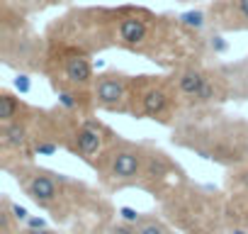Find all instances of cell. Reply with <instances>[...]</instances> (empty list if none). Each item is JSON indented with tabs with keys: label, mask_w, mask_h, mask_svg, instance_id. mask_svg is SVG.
Returning a JSON list of instances; mask_svg holds the SVG:
<instances>
[{
	"label": "cell",
	"mask_w": 248,
	"mask_h": 234,
	"mask_svg": "<svg viewBox=\"0 0 248 234\" xmlns=\"http://www.w3.org/2000/svg\"><path fill=\"white\" fill-rule=\"evenodd\" d=\"M25 227H27V229H46V219H44V217H34V215H32V217L25 222Z\"/></svg>",
	"instance_id": "7402d4cb"
},
{
	"label": "cell",
	"mask_w": 248,
	"mask_h": 234,
	"mask_svg": "<svg viewBox=\"0 0 248 234\" xmlns=\"http://www.w3.org/2000/svg\"><path fill=\"white\" fill-rule=\"evenodd\" d=\"M59 102H61L66 110H73V107H78V100H76V95H73L71 90H59Z\"/></svg>",
	"instance_id": "ac0fdd59"
},
{
	"label": "cell",
	"mask_w": 248,
	"mask_h": 234,
	"mask_svg": "<svg viewBox=\"0 0 248 234\" xmlns=\"http://www.w3.org/2000/svg\"><path fill=\"white\" fill-rule=\"evenodd\" d=\"M180 22H183L185 27L202 30V27L207 25V17H204V13H202V10H192V13H185V15H180Z\"/></svg>",
	"instance_id": "7c38bea8"
},
{
	"label": "cell",
	"mask_w": 248,
	"mask_h": 234,
	"mask_svg": "<svg viewBox=\"0 0 248 234\" xmlns=\"http://www.w3.org/2000/svg\"><path fill=\"white\" fill-rule=\"evenodd\" d=\"M8 210H10V215H13V219L15 222H27L32 215L27 212V207H22V205H17V202H10L8 200Z\"/></svg>",
	"instance_id": "9a60e30c"
},
{
	"label": "cell",
	"mask_w": 248,
	"mask_h": 234,
	"mask_svg": "<svg viewBox=\"0 0 248 234\" xmlns=\"http://www.w3.org/2000/svg\"><path fill=\"white\" fill-rule=\"evenodd\" d=\"M0 137H3V147H8V149H20V147H25V142H27V127H25L20 120H15V122H10V125H3V130H0Z\"/></svg>",
	"instance_id": "30bf717a"
},
{
	"label": "cell",
	"mask_w": 248,
	"mask_h": 234,
	"mask_svg": "<svg viewBox=\"0 0 248 234\" xmlns=\"http://www.w3.org/2000/svg\"><path fill=\"white\" fill-rule=\"evenodd\" d=\"M207 81H209V73L202 71V68H197V66H187V68H183V71L175 76L178 93L185 95V98H190V100H195V98L200 95V90L204 88Z\"/></svg>",
	"instance_id": "52a82bcc"
},
{
	"label": "cell",
	"mask_w": 248,
	"mask_h": 234,
	"mask_svg": "<svg viewBox=\"0 0 248 234\" xmlns=\"http://www.w3.org/2000/svg\"><path fill=\"white\" fill-rule=\"evenodd\" d=\"M34 5V0H5L8 10H17V13H27Z\"/></svg>",
	"instance_id": "e0dca14e"
},
{
	"label": "cell",
	"mask_w": 248,
	"mask_h": 234,
	"mask_svg": "<svg viewBox=\"0 0 248 234\" xmlns=\"http://www.w3.org/2000/svg\"><path fill=\"white\" fill-rule=\"evenodd\" d=\"M144 90H141V112L151 120L156 117H163L170 110V93L163 83H158L151 76H141Z\"/></svg>",
	"instance_id": "3957f363"
},
{
	"label": "cell",
	"mask_w": 248,
	"mask_h": 234,
	"mask_svg": "<svg viewBox=\"0 0 248 234\" xmlns=\"http://www.w3.org/2000/svg\"><path fill=\"white\" fill-rule=\"evenodd\" d=\"M231 234H248V232H246V229H233Z\"/></svg>",
	"instance_id": "d4e9b609"
},
{
	"label": "cell",
	"mask_w": 248,
	"mask_h": 234,
	"mask_svg": "<svg viewBox=\"0 0 248 234\" xmlns=\"http://www.w3.org/2000/svg\"><path fill=\"white\" fill-rule=\"evenodd\" d=\"M25 234H54L51 229H25Z\"/></svg>",
	"instance_id": "cb8c5ba5"
},
{
	"label": "cell",
	"mask_w": 248,
	"mask_h": 234,
	"mask_svg": "<svg viewBox=\"0 0 248 234\" xmlns=\"http://www.w3.org/2000/svg\"><path fill=\"white\" fill-rule=\"evenodd\" d=\"M56 144H51V142H39L37 144V154L39 156H51V154H56Z\"/></svg>",
	"instance_id": "44dd1931"
},
{
	"label": "cell",
	"mask_w": 248,
	"mask_h": 234,
	"mask_svg": "<svg viewBox=\"0 0 248 234\" xmlns=\"http://www.w3.org/2000/svg\"><path fill=\"white\" fill-rule=\"evenodd\" d=\"M219 10H224L221 27H226V30H246L248 27V0H224Z\"/></svg>",
	"instance_id": "9c48e42d"
},
{
	"label": "cell",
	"mask_w": 248,
	"mask_h": 234,
	"mask_svg": "<svg viewBox=\"0 0 248 234\" xmlns=\"http://www.w3.org/2000/svg\"><path fill=\"white\" fill-rule=\"evenodd\" d=\"M151 15L144 10H122L114 20V39L119 47L141 51L151 42Z\"/></svg>",
	"instance_id": "6da1fadb"
},
{
	"label": "cell",
	"mask_w": 248,
	"mask_h": 234,
	"mask_svg": "<svg viewBox=\"0 0 248 234\" xmlns=\"http://www.w3.org/2000/svg\"><path fill=\"white\" fill-rule=\"evenodd\" d=\"M119 217H122V222H127V224L141 222V212H137L134 207H119Z\"/></svg>",
	"instance_id": "2e32d148"
},
{
	"label": "cell",
	"mask_w": 248,
	"mask_h": 234,
	"mask_svg": "<svg viewBox=\"0 0 248 234\" xmlns=\"http://www.w3.org/2000/svg\"><path fill=\"white\" fill-rule=\"evenodd\" d=\"M109 234H137V229L132 227V224H127V222H119V224H112L109 229H107Z\"/></svg>",
	"instance_id": "d6986e66"
},
{
	"label": "cell",
	"mask_w": 248,
	"mask_h": 234,
	"mask_svg": "<svg viewBox=\"0 0 248 234\" xmlns=\"http://www.w3.org/2000/svg\"><path fill=\"white\" fill-rule=\"evenodd\" d=\"M214 95H217V83H214V78L209 76V81L204 83V88L200 90V95L195 98V102H212Z\"/></svg>",
	"instance_id": "5bb4252c"
},
{
	"label": "cell",
	"mask_w": 248,
	"mask_h": 234,
	"mask_svg": "<svg viewBox=\"0 0 248 234\" xmlns=\"http://www.w3.org/2000/svg\"><path fill=\"white\" fill-rule=\"evenodd\" d=\"M212 49H214V51H226V42H224L221 37H214V39H212Z\"/></svg>",
	"instance_id": "603a6c76"
},
{
	"label": "cell",
	"mask_w": 248,
	"mask_h": 234,
	"mask_svg": "<svg viewBox=\"0 0 248 234\" xmlns=\"http://www.w3.org/2000/svg\"><path fill=\"white\" fill-rule=\"evenodd\" d=\"M25 188H27V195H30L37 205H42V207L54 205L56 198H59V188H56L54 178L46 176V173H32V176L25 181Z\"/></svg>",
	"instance_id": "8992f818"
},
{
	"label": "cell",
	"mask_w": 248,
	"mask_h": 234,
	"mask_svg": "<svg viewBox=\"0 0 248 234\" xmlns=\"http://www.w3.org/2000/svg\"><path fill=\"white\" fill-rule=\"evenodd\" d=\"M166 234H175V232H166Z\"/></svg>",
	"instance_id": "484cf974"
},
{
	"label": "cell",
	"mask_w": 248,
	"mask_h": 234,
	"mask_svg": "<svg viewBox=\"0 0 248 234\" xmlns=\"http://www.w3.org/2000/svg\"><path fill=\"white\" fill-rule=\"evenodd\" d=\"M141 164H144V159L139 156V151L119 149L109 159V176H114L119 181H132L141 173Z\"/></svg>",
	"instance_id": "5b68a950"
},
{
	"label": "cell",
	"mask_w": 248,
	"mask_h": 234,
	"mask_svg": "<svg viewBox=\"0 0 248 234\" xmlns=\"http://www.w3.org/2000/svg\"><path fill=\"white\" fill-rule=\"evenodd\" d=\"M166 232L168 229L161 222H156V219H144L139 224V229H137V234H166Z\"/></svg>",
	"instance_id": "4fadbf2b"
},
{
	"label": "cell",
	"mask_w": 248,
	"mask_h": 234,
	"mask_svg": "<svg viewBox=\"0 0 248 234\" xmlns=\"http://www.w3.org/2000/svg\"><path fill=\"white\" fill-rule=\"evenodd\" d=\"M20 110H22L20 98H15L10 90H0V122L3 125L15 122L20 117Z\"/></svg>",
	"instance_id": "8fae6325"
},
{
	"label": "cell",
	"mask_w": 248,
	"mask_h": 234,
	"mask_svg": "<svg viewBox=\"0 0 248 234\" xmlns=\"http://www.w3.org/2000/svg\"><path fill=\"white\" fill-rule=\"evenodd\" d=\"M93 98L105 110L124 112L127 110V100H129V78L117 71H107L97 76L93 83Z\"/></svg>",
	"instance_id": "7a4b0ae2"
},
{
	"label": "cell",
	"mask_w": 248,
	"mask_h": 234,
	"mask_svg": "<svg viewBox=\"0 0 248 234\" xmlns=\"http://www.w3.org/2000/svg\"><path fill=\"white\" fill-rule=\"evenodd\" d=\"M102 147V127L95 122H85L83 127H78L76 132V149L83 159H90L93 154H97Z\"/></svg>",
	"instance_id": "ba28073f"
},
{
	"label": "cell",
	"mask_w": 248,
	"mask_h": 234,
	"mask_svg": "<svg viewBox=\"0 0 248 234\" xmlns=\"http://www.w3.org/2000/svg\"><path fill=\"white\" fill-rule=\"evenodd\" d=\"M61 66H63V78L71 85L85 88V85L95 83V78H93V64H90V59L83 51H68L61 59Z\"/></svg>",
	"instance_id": "277c9868"
},
{
	"label": "cell",
	"mask_w": 248,
	"mask_h": 234,
	"mask_svg": "<svg viewBox=\"0 0 248 234\" xmlns=\"http://www.w3.org/2000/svg\"><path fill=\"white\" fill-rule=\"evenodd\" d=\"M15 88H17L20 93H30V88H32L30 76H27V73H17V78H15Z\"/></svg>",
	"instance_id": "ffe728a7"
}]
</instances>
